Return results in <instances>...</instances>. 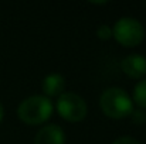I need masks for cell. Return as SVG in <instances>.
Masks as SVG:
<instances>
[{"label":"cell","mask_w":146,"mask_h":144,"mask_svg":"<svg viewBox=\"0 0 146 144\" xmlns=\"http://www.w3.org/2000/svg\"><path fill=\"white\" fill-rule=\"evenodd\" d=\"M99 106L105 116L111 119H123L133 110L132 97L122 88H106L99 97Z\"/></svg>","instance_id":"obj_1"},{"label":"cell","mask_w":146,"mask_h":144,"mask_svg":"<svg viewBox=\"0 0 146 144\" xmlns=\"http://www.w3.org/2000/svg\"><path fill=\"white\" fill-rule=\"evenodd\" d=\"M52 113V103L48 97L43 95H34L26 97L17 107L19 119L30 126L41 124L47 122Z\"/></svg>","instance_id":"obj_2"},{"label":"cell","mask_w":146,"mask_h":144,"mask_svg":"<svg viewBox=\"0 0 146 144\" xmlns=\"http://www.w3.org/2000/svg\"><path fill=\"white\" fill-rule=\"evenodd\" d=\"M112 36L123 47H138L145 38V28L142 23L133 17H122L116 20Z\"/></svg>","instance_id":"obj_3"},{"label":"cell","mask_w":146,"mask_h":144,"mask_svg":"<svg viewBox=\"0 0 146 144\" xmlns=\"http://www.w3.org/2000/svg\"><path fill=\"white\" fill-rule=\"evenodd\" d=\"M57 112L64 120L77 123L85 119L88 113V106L84 97L74 92H64L61 96H58Z\"/></svg>","instance_id":"obj_4"},{"label":"cell","mask_w":146,"mask_h":144,"mask_svg":"<svg viewBox=\"0 0 146 144\" xmlns=\"http://www.w3.org/2000/svg\"><path fill=\"white\" fill-rule=\"evenodd\" d=\"M121 69L125 75L133 79H141L146 75V57L141 54L126 55L121 61Z\"/></svg>","instance_id":"obj_5"},{"label":"cell","mask_w":146,"mask_h":144,"mask_svg":"<svg viewBox=\"0 0 146 144\" xmlns=\"http://www.w3.org/2000/svg\"><path fill=\"white\" fill-rule=\"evenodd\" d=\"M34 144H65V133L58 124H47L38 130Z\"/></svg>","instance_id":"obj_6"},{"label":"cell","mask_w":146,"mask_h":144,"mask_svg":"<svg viewBox=\"0 0 146 144\" xmlns=\"http://www.w3.org/2000/svg\"><path fill=\"white\" fill-rule=\"evenodd\" d=\"M43 92L46 97H54V96H61L65 89V78L60 74H48L41 84Z\"/></svg>","instance_id":"obj_7"},{"label":"cell","mask_w":146,"mask_h":144,"mask_svg":"<svg viewBox=\"0 0 146 144\" xmlns=\"http://www.w3.org/2000/svg\"><path fill=\"white\" fill-rule=\"evenodd\" d=\"M133 102L139 106V109H146V78L141 79L133 89Z\"/></svg>","instance_id":"obj_8"},{"label":"cell","mask_w":146,"mask_h":144,"mask_svg":"<svg viewBox=\"0 0 146 144\" xmlns=\"http://www.w3.org/2000/svg\"><path fill=\"white\" fill-rule=\"evenodd\" d=\"M131 117H132V122L135 123V124H145L146 123V112L143 109H138V110H132V113H131Z\"/></svg>","instance_id":"obj_9"},{"label":"cell","mask_w":146,"mask_h":144,"mask_svg":"<svg viewBox=\"0 0 146 144\" xmlns=\"http://www.w3.org/2000/svg\"><path fill=\"white\" fill-rule=\"evenodd\" d=\"M97 36L98 38H101V40H109L111 37H112V28L109 27V26H106V24H102V26H99L97 28Z\"/></svg>","instance_id":"obj_10"},{"label":"cell","mask_w":146,"mask_h":144,"mask_svg":"<svg viewBox=\"0 0 146 144\" xmlns=\"http://www.w3.org/2000/svg\"><path fill=\"white\" fill-rule=\"evenodd\" d=\"M112 144H141L136 139L131 137V136H122V137H118Z\"/></svg>","instance_id":"obj_11"},{"label":"cell","mask_w":146,"mask_h":144,"mask_svg":"<svg viewBox=\"0 0 146 144\" xmlns=\"http://www.w3.org/2000/svg\"><path fill=\"white\" fill-rule=\"evenodd\" d=\"M3 114H4V109H3V105L0 103V122L3 120Z\"/></svg>","instance_id":"obj_12"}]
</instances>
